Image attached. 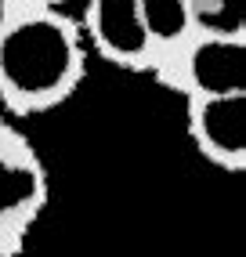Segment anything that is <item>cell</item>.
Returning a JSON list of instances; mask_svg holds the SVG:
<instances>
[{"instance_id": "6da1fadb", "label": "cell", "mask_w": 246, "mask_h": 257, "mask_svg": "<svg viewBox=\"0 0 246 257\" xmlns=\"http://www.w3.org/2000/svg\"><path fill=\"white\" fill-rule=\"evenodd\" d=\"M87 76V44L73 15L22 8L0 33V112L44 116Z\"/></svg>"}, {"instance_id": "7a4b0ae2", "label": "cell", "mask_w": 246, "mask_h": 257, "mask_svg": "<svg viewBox=\"0 0 246 257\" xmlns=\"http://www.w3.org/2000/svg\"><path fill=\"white\" fill-rule=\"evenodd\" d=\"M51 185L37 145L0 112V257H19L40 225Z\"/></svg>"}, {"instance_id": "3957f363", "label": "cell", "mask_w": 246, "mask_h": 257, "mask_svg": "<svg viewBox=\"0 0 246 257\" xmlns=\"http://www.w3.org/2000/svg\"><path fill=\"white\" fill-rule=\"evenodd\" d=\"M149 76L185 101L246 94V40L192 33L181 47L152 65Z\"/></svg>"}, {"instance_id": "277c9868", "label": "cell", "mask_w": 246, "mask_h": 257, "mask_svg": "<svg viewBox=\"0 0 246 257\" xmlns=\"http://www.w3.org/2000/svg\"><path fill=\"white\" fill-rule=\"evenodd\" d=\"M83 44L98 51L123 73L152 69V44L145 37L142 15L134 0H83V15L76 19Z\"/></svg>"}, {"instance_id": "5b68a950", "label": "cell", "mask_w": 246, "mask_h": 257, "mask_svg": "<svg viewBox=\"0 0 246 257\" xmlns=\"http://www.w3.org/2000/svg\"><path fill=\"white\" fill-rule=\"evenodd\" d=\"M185 131L210 167L224 174L246 170V94L185 101Z\"/></svg>"}, {"instance_id": "8992f818", "label": "cell", "mask_w": 246, "mask_h": 257, "mask_svg": "<svg viewBox=\"0 0 246 257\" xmlns=\"http://www.w3.org/2000/svg\"><path fill=\"white\" fill-rule=\"evenodd\" d=\"M134 4H138V15H142L145 37L152 44V65L192 37L188 0H134Z\"/></svg>"}, {"instance_id": "52a82bcc", "label": "cell", "mask_w": 246, "mask_h": 257, "mask_svg": "<svg viewBox=\"0 0 246 257\" xmlns=\"http://www.w3.org/2000/svg\"><path fill=\"white\" fill-rule=\"evenodd\" d=\"M192 33L246 40V0H188Z\"/></svg>"}, {"instance_id": "ba28073f", "label": "cell", "mask_w": 246, "mask_h": 257, "mask_svg": "<svg viewBox=\"0 0 246 257\" xmlns=\"http://www.w3.org/2000/svg\"><path fill=\"white\" fill-rule=\"evenodd\" d=\"M19 11H22V0H0V33H4V26H8Z\"/></svg>"}, {"instance_id": "9c48e42d", "label": "cell", "mask_w": 246, "mask_h": 257, "mask_svg": "<svg viewBox=\"0 0 246 257\" xmlns=\"http://www.w3.org/2000/svg\"><path fill=\"white\" fill-rule=\"evenodd\" d=\"M69 4V0H22V8H55V11H62Z\"/></svg>"}]
</instances>
